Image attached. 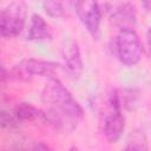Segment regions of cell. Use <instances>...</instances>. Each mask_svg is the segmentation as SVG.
Listing matches in <instances>:
<instances>
[{"mask_svg": "<svg viewBox=\"0 0 151 151\" xmlns=\"http://www.w3.org/2000/svg\"><path fill=\"white\" fill-rule=\"evenodd\" d=\"M116 52L122 64L126 66L137 65L143 57L142 40L132 27L120 28L116 37Z\"/></svg>", "mask_w": 151, "mask_h": 151, "instance_id": "cell-2", "label": "cell"}, {"mask_svg": "<svg viewBox=\"0 0 151 151\" xmlns=\"http://www.w3.org/2000/svg\"><path fill=\"white\" fill-rule=\"evenodd\" d=\"M60 64L44 59L28 58L18 63L11 71V78L15 80H31L35 76H50L59 68Z\"/></svg>", "mask_w": 151, "mask_h": 151, "instance_id": "cell-4", "label": "cell"}, {"mask_svg": "<svg viewBox=\"0 0 151 151\" xmlns=\"http://www.w3.org/2000/svg\"><path fill=\"white\" fill-rule=\"evenodd\" d=\"M76 12L93 39L100 38V21H101V9L96 1H77L74 4Z\"/></svg>", "mask_w": 151, "mask_h": 151, "instance_id": "cell-5", "label": "cell"}, {"mask_svg": "<svg viewBox=\"0 0 151 151\" xmlns=\"http://www.w3.org/2000/svg\"><path fill=\"white\" fill-rule=\"evenodd\" d=\"M27 38L33 41L50 40L53 38V29H52L51 25L41 15L33 14L31 17Z\"/></svg>", "mask_w": 151, "mask_h": 151, "instance_id": "cell-8", "label": "cell"}, {"mask_svg": "<svg viewBox=\"0 0 151 151\" xmlns=\"http://www.w3.org/2000/svg\"><path fill=\"white\" fill-rule=\"evenodd\" d=\"M68 151H79V149H78L77 146H71V147L68 149Z\"/></svg>", "mask_w": 151, "mask_h": 151, "instance_id": "cell-13", "label": "cell"}, {"mask_svg": "<svg viewBox=\"0 0 151 151\" xmlns=\"http://www.w3.org/2000/svg\"><path fill=\"white\" fill-rule=\"evenodd\" d=\"M125 130V118L120 109H112V112L105 118L104 134L109 143H117Z\"/></svg>", "mask_w": 151, "mask_h": 151, "instance_id": "cell-7", "label": "cell"}, {"mask_svg": "<svg viewBox=\"0 0 151 151\" xmlns=\"http://www.w3.org/2000/svg\"><path fill=\"white\" fill-rule=\"evenodd\" d=\"M117 9H111V18L114 24L120 25V28L127 27L126 24H131L136 20V8L130 2L117 4Z\"/></svg>", "mask_w": 151, "mask_h": 151, "instance_id": "cell-9", "label": "cell"}, {"mask_svg": "<svg viewBox=\"0 0 151 151\" xmlns=\"http://www.w3.org/2000/svg\"><path fill=\"white\" fill-rule=\"evenodd\" d=\"M61 57L64 67L67 73L72 77H79L83 72L84 64L79 50V45L76 40H68L63 45L61 48Z\"/></svg>", "mask_w": 151, "mask_h": 151, "instance_id": "cell-6", "label": "cell"}, {"mask_svg": "<svg viewBox=\"0 0 151 151\" xmlns=\"http://www.w3.org/2000/svg\"><path fill=\"white\" fill-rule=\"evenodd\" d=\"M27 6L22 1H13L0 11V35L14 38L21 33L26 22Z\"/></svg>", "mask_w": 151, "mask_h": 151, "instance_id": "cell-3", "label": "cell"}, {"mask_svg": "<svg viewBox=\"0 0 151 151\" xmlns=\"http://www.w3.org/2000/svg\"><path fill=\"white\" fill-rule=\"evenodd\" d=\"M124 151H146V146L144 142H130Z\"/></svg>", "mask_w": 151, "mask_h": 151, "instance_id": "cell-12", "label": "cell"}, {"mask_svg": "<svg viewBox=\"0 0 151 151\" xmlns=\"http://www.w3.org/2000/svg\"><path fill=\"white\" fill-rule=\"evenodd\" d=\"M42 6H44L45 12L50 17L60 18V17L65 15L66 9L64 7V4L60 2V1H44L42 2Z\"/></svg>", "mask_w": 151, "mask_h": 151, "instance_id": "cell-11", "label": "cell"}, {"mask_svg": "<svg viewBox=\"0 0 151 151\" xmlns=\"http://www.w3.org/2000/svg\"><path fill=\"white\" fill-rule=\"evenodd\" d=\"M15 116L20 120L33 122L42 116V112L31 103H20L15 107Z\"/></svg>", "mask_w": 151, "mask_h": 151, "instance_id": "cell-10", "label": "cell"}, {"mask_svg": "<svg viewBox=\"0 0 151 151\" xmlns=\"http://www.w3.org/2000/svg\"><path fill=\"white\" fill-rule=\"evenodd\" d=\"M41 100L46 107L42 116L52 124L63 126L66 120L77 123L84 118V110L80 104L57 78L50 77L46 81L41 92Z\"/></svg>", "mask_w": 151, "mask_h": 151, "instance_id": "cell-1", "label": "cell"}]
</instances>
